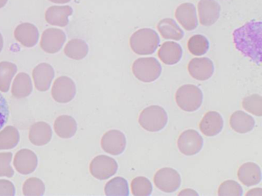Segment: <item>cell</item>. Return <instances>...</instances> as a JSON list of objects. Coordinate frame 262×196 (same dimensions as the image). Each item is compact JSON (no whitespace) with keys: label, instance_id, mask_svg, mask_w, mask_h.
Masks as SVG:
<instances>
[{"label":"cell","instance_id":"1","mask_svg":"<svg viewBox=\"0 0 262 196\" xmlns=\"http://www.w3.org/2000/svg\"><path fill=\"white\" fill-rule=\"evenodd\" d=\"M261 22L251 20L233 33L236 49L254 63L261 64Z\"/></svg>","mask_w":262,"mask_h":196},{"label":"cell","instance_id":"2","mask_svg":"<svg viewBox=\"0 0 262 196\" xmlns=\"http://www.w3.org/2000/svg\"><path fill=\"white\" fill-rule=\"evenodd\" d=\"M132 50L140 56L153 54L160 43V38L157 32L149 28L141 29L133 33L130 38Z\"/></svg>","mask_w":262,"mask_h":196},{"label":"cell","instance_id":"3","mask_svg":"<svg viewBox=\"0 0 262 196\" xmlns=\"http://www.w3.org/2000/svg\"><path fill=\"white\" fill-rule=\"evenodd\" d=\"M168 114L162 107L151 105L144 108L139 115V122L142 128L151 133H157L166 126Z\"/></svg>","mask_w":262,"mask_h":196},{"label":"cell","instance_id":"4","mask_svg":"<svg viewBox=\"0 0 262 196\" xmlns=\"http://www.w3.org/2000/svg\"><path fill=\"white\" fill-rule=\"evenodd\" d=\"M176 101L181 110L192 113L202 106L203 93L196 85L186 84L179 87L176 92Z\"/></svg>","mask_w":262,"mask_h":196},{"label":"cell","instance_id":"5","mask_svg":"<svg viewBox=\"0 0 262 196\" xmlns=\"http://www.w3.org/2000/svg\"><path fill=\"white\" fill-rule=\"evenodd\" d=\"M162 66L154 57L139 58L133 64V75L145 83L154 82L162 74Z\"/></svg>","mask_w":262,"mask_h":196},{"label":"cell","instance_id":"6","mask_svg":"<svg viewBox=\"0 0 262 196\" xmlns=\"http://www.w3.org/2000/svg\"><path fill=\"white\" fill-rule=\"evenodd\" d=\"M119 165L113 158L107 156H98L90 163V173L99 180H105L115 176Z\"/></svg>","mask_w":262,"mask_h":196},{"label":"cell","instance_id":"7","mask_svg":"<svg viewBox=\"0 0 262 196\" xmlns=\"http://www.w3.org/2000/svg\"><path fill=\"white\" fill-rule=\"evenodd\" d=\"M182 182L180 174L174 168H162L155 174L154 183L161 191L171 193L179 189Z\"/></svg>","mask_w":262,"mask_h":196},{"label":"cell","instance_id":"8","mask_svg":"<svg viewBox=\"0 0 262 196\" xmlns=\"http://www.w3.org/2000/svg\"><path fill=\"white\" fill-rule=\"evenodd\" d=\"M177 145L182 154L187 156H194L203 147V138L196 130H185L179 136Z\"/></svg>","mask_w":262,"mask_h":196},{"label":"cell","instance_id":"9","mask_svg":"<svg viewBox=\"0 0 262 196\" xmlns=\"http://www.w3.org/2000/svg\"><path fill=\"white\" fill-rule=\"evenodd\" d=\"M76 93V84L71 78L60 76L57 78L52 88L53 99L59 103H68L74 99Z\"/></svg>","mask_w":262,"mask_h":196},{"label":"cell","instance_id":"10","mask_svg":"<svg viewBox=\"0 0 262 196\" xmlns=\"http://www.w3.org/2000/svg\"><path fill=\"white\" fill-rule=\"evenodd\" d=\"M127 140L125 134L119 130L113 129L105 133L101 139L102 149L113 156H119L125 151Z\"/></svg>","mask_w":262,"mask_h":196},{"label":"cell","instance_id":"11","mask_svg":"<svg viewBox=\"0 0 262 196\" xmlns=\"http://www.w3.org/2000/svg\"><path fill=\"white\" fill-rule=\"evenodd\" d=\"M66 40L67 36L62 30L56 28L47 29L41 38V48L46 53L53 54L60 51Z\"/></svg>","mask_w":262,"mask_h":196},{"label":"cell","instance_id":"12","mask_svg":"<svg viewBox=\"0 0 262 196\" xmlns=\"http://www.w3.org/2000/svg\"><path fill=\"white\" fill-rule=\"evenodd\" d=\"M198 11L200 24L210 27L219 19L221 7L215 0H200L198 4Z\"/></svg>","mask_w":262,"mask_h":196},{"label":"cell","instance_id":"13","mask_svg":"<svg viewBox=\"0 0 262 196\" xmlns=\"http://www.w3.org/2000/svg\"><path fill=\"white\" fill-rule=\"evenodd\" d=\"M188 70L191 77L194 79L206 81L213 76L214 63L208 58H194L188 63Z\"/></svg>","mask_w":262,"mask_h":196},{"label":"cell","instance_id":"14","mask_svg":"<svg viewBox=\"0 0 262 196\" xmlns=\"http://www.w3.org/2000/svg\"><path fill=\"white\" fill-rule=\"evenodd\" d=\"M176 18L186 31H192L199 25L196 8L190 3L181 4L176 9Z\"/></svg>","mask_w":262,"mask_h":196},{"label":"cell","instance_id":"15","mask_svg":"<svg viewBox=\"0 0 262 196\" xmlns=\"http://www.w3.org/2000/svg\"><path fill=\"white\" fill-rule=\"evenodd\" d=\"M13 164L18 172L22 175L30 174L37 167V156L30 149L19 150L15 156Z\"/></svg>","mask_w":262,"mask_h":196},{"label":"cell","instance_id":"16","mask_svg":"<svg viewBox=\"0 0 262 196\" xmlns=\"http://www.w3.org/2000/svg\"><path fill=\"white\" fill-rule=\"evenodd\" d=\"M223 118L220 113L215 111L205 113L199 124L201 132L208 137H213L219 135L223 129Z\"/></svg>","mask_w":262,"mask_h":196},{"label":"cell","instance_id":"17","mask_svg":"<svg viewBox=\"0 0 262 196\" xmlns=\"http://www.w3.org/2000/svg\"><path fill=\"white\" fill-rule=\"evenodd\" d=\"M54 76V69L50 64L41 63L35 67L33 71V79L36 90L40 92L50 90Z\"/></svg>","mask_w":262,"mask_h":196},{"label":"cell","instance_id":"18","mask_svg":"<svg viewBox=\"0 0 262 196\" xmlns=\"http://www.w3.org/2000/svg\"><path fill=\"white\" fill-rule=\"evenodd\" d=\"M14 36L16 40L23 46L31 48L37 44L39 33L36 26L29 23H24L16 27Z\"/></svg>","mask_w":262,"mask_h":196},{"label":"cell","instance_id":"19","mask_svg":"<svg viewBox=\"0 0 262 196\" xmlns=\"http://www.w3.org/2000/svg\"><path fill=\"white\" fill-rule=\"evenodd\" d=\"M237 178L245 186H253L260 183L261 181V170L257 164L246 162L239 168Z\"/></svg>","mask_w":262,"mask_h":196},{"label":"cell","instance_id":"20","mask_svg":"<svg viewBox=\"0 0 262 196\" xmlns=\"http://www.w3.org/2000/svg\"><path fill=\"white\" fill-rule=\"evenodd\" d=\"M73 13V8L69 6L50 7L46 12V20L52 26L65 27L68 25L69 17Z\"/></svg>","mask_w":262,"mask_h":196},{"label":"cell","instance_id":"21","mask_svg":"<svg viewBox=\"0 0 262 196\" xmlns=\"http://www.w3.org/2000/svg\"><path fill=\"white\" fill-rule=\"evenodd\" d=\"M52 136L51 127L47 122H36L30 127L29 138L33 145L38 146L47 145L51 140Z\"/></svg>","mask_w":262,"mask_h":196},{"label":"cell","instance_id":"22","mask_svg":"<svg viewBox=\"0 0 262 196\" xmlns=\"http://www.w3.org/2000/svg\"><path fill=\"white\" fill-rule=\"evenodd\" d=\"M160 60L165 65L177 64L182 57V49L179 43L174 42H165L161 46L158 53Z\"/></svg>","mask_w":262,"mask_h":196},{"label":"cell","instance_id":"23","mask_svg":"<svg viewBox=\"0 0 262 196\" xmlns=\"http://www.w3.org/2000/svg\"><path fill=\"white\" fill-rule=\"evenodd\" d=\"M229 123L230 126L236 133L245 134L252 131L255 125V121L248 113L243 111H236L231 115Z\"/></svg>","mask_w":262,"mask_h":196},{"label":"cell","instance_id":"24","mask_svg":"<svg viewBox=\"0 0 262 196\" xmlns=\"http://www.w3.org/2000/svg\"><path fill=\"white\" fill-rule=\"evenodd\" d=\"M54 129L59 137L70 139L77 131V123L74 118L63 115L59 116L55 121Z\"/></svg>","mask_w":262,"mask_h":196},{"label":"cell","instance_id":"25","mask_svg":"<svg viewBox=\"0 0 262 196\" xmlns=\"http://www.w3.org/2000/svg\"><path fill=\"white\" fill-rule=\"evenodd\" d=\"M33 92V84L30 76L25 73H20L16 76L12 87V94L16 99L28 97Z\"/></svg>","mask_w":262,"mask_h":196},{"label":"cell","instance_id":"26","mask_svg":"<svg viewBox=\"0 0 262 196\" xmlns=\"http://www.w3.org/2000/svg\"><path fill=\"white\" fill-rule=\"evenodd\" d=\"M157 27L159 33L165 39L180 41L185 35L183 30L172 19H162L158 24Z\"/></svg>","mask_w":262,"mask_h":196},{"label":"cell","instance_id":"27","mask_svg":"<svg viewBox=\"0 0 262 196\" xmlns=\"http://www.w3.org/2000/svg\"><path fill=\"white\" fill-rule=\"evenodd\" d=\"M64 53L70 59L81 60L88 55L89 47L86 42L82 39H72L66 46Z\"/></svg>","mask_w":262,"mask_h":196},{"label":"cell","instance_id":"28","mask_svg":"<svg viewBox=\"0 0 262 196\" xmlns=\"http://www.w3.org/2000/svg\"><path fill=\"white\" fill-rule=\"evenodd\" d=\"M105 194L108 196L129 195L128 182L124 178L117 176L107 182L105 186Z\"/></svg>","mask_w":262,"mask_h":196},{"label":"cell","instance_id":"29","mask_svg":"<svg viewBox=\"0 0 262 196\" xmlns=\"http://www.w3.org/2000/svg\"><path fill=\"white\" fill-rule=\"evenodd\" d=\"M16 73L17 67L13 62H0V91L3 93L9 91L11 81Z\"/></svg>","mask_w":262,"mask_h":196},{"label":"cell","instance_id":"30","mask_svg":"<svg viewBox=\"0 0 262 196\" xmlns=\"http://www.w3.org/2000/svg\"><path fill=\"white\" fill-rule=\"evenodd\" d=\"M19 131L13 126H7L0 132V150L11 149L19 142Z\"/></svg>","mask_w":262,"mask_h":196},{"label":"cell","instance_id":"31","mask_svg":"<svg viewBox=\"0 0 262 196\" xmlns=\"http://www.w3.org/2000/svg\"><path fill=\"white\" fill-rule=\"evenodd\" d=\"M209 42L202 35H194L188 42V49L193 56H203L209 50Z\"/></svg>","mask_w":262,"mask_h":196},{"label":"cell","instance_id":"32","mask_svg":"<svg viewBox=\"0 0 262 196\" xmlns=\"http://www.w3.org/2000/svg\"><path fill=\"white\" fill-rule=\"evenodd\" d=\"M132 193L135 196H148L152 192V185L144 176L135 178L131 182Z\"/></svg>","mask_w":262,"mask_h":196},{"label":"cell","instance_id":"33","mask_svg":"<svg viewBox=\"0 0 262 196\" xmlns=\"http://www.w3.org/2000/svg\"><path fill=\"white\" fill-rule=\"evenodd\" d=\"M244 110L254 116H262V97L260 95L253 94L247 96L242 101Z\"/></svg>","mask_w":262,"mask_h":196},{"label":"cell","instance_id":"34","mask_svg":"<svg viewBox=\"0 0 262 196\" xmlns=\"http://www.w3.org/2000/svg\"><path fill=\"white\" fill-rule=\"evenodd\" d=\"M24 195H42L45 193V185L37 178H30L26 181L23 188Z\"/></svg>","mask_w":262,"mask_h":196},{"label":"cell","instance_id":"35","mask_svg":"<svg viewBox=\"0 0 262 196\" xmlns=\"http://www.w3.org/2000/svg\"><path fill=\"white\" fill-rule=\"evenodd\" d=\"M217 194L220 196H241L243 194V189L235 181L227 180L221 184Z\"/></svg>","mask_w":262,"mask_h":196},{"label":"cell","instance_id":"36","mask_svg":"<svg viewBox=\"0 0 262 196\" xmlns=\"http://www.w3.org/2000/svg\"><path fill=\"white\" fill-rule=\"evenodd\" d=\"M13 155L11 153H0V177L12 178L14 176V171L11 163Z\"/></svg>","mask_w":262,"mask_h":196},{"label":"cell","instance_id":"37","mask_svg":"<svg viewBox=\"0 0 262 196\" xmlns=\"http://www.w3.org/2000/svg\"><path fill=\"white\" fill-rule=\"evenodd\" d=\"M10 118V108L6 98L0 93V130L2 129L8 122Z\"/></svg>","mask_w":262,"mask_h":196},{"label":"cell","instance_id":"38","mask_svg":"<svg viewBox=\"0 0 262 196\" xmlns=\"http://www.w3.org/2000/svg\"><path fill=\"white\" fill-rule=\"evenodd\" d=\"M16 188L10 181L0 180V195H15Z\"/></svg>","mask_w":262,"mask_h":196},{"label":"cell","instance_id":"39","mask_svg":"<svg viewBox=\"0 0 262 196\" xmlns=\"http://www.w3.org/2000/svg\"><path fill=\"white\" fill-rule=\"evenodd\" d=\"M179 195H199L197 191H194V190L191 189V188H185V189L182 190L181 191V192L179 193Z\"/></svg>","mask_w":262,"mask_h":196},{"label":"cell","instance_id":"40","mask_svg":"<svg viewBox=\"0 0 262 196\" xmlns=\"http://www.w3.org/2000/svg\"><path fill=\"white\" fill-rule=\"evenodd\" d=\"M262 189L261 188H254V189H251V191H248L247 193V195H261Z\"/></svg>","mask_w":262,"mask_h":196},{"label":"cell","instance_id":"41","mask_svg":"<svg viewBox=\"0 0 262 196\" xmlns=\"http://www.w3.org/2000/svg\"><path fill=\"white\" fill-rule=\"evenodd\" d=\"M50 2L54 3V4H63L70 2L71 0H50Z\"/></svg>","mask_w":262,"mask_h":196},{"label":"cell","instance_id":"42","mask_svg":"<svg viewBox=\"0 0 262 196\" xmlns=\"http://www.w3.org/2000/svg\"><path fill=\"white\" fill-rule=\"evenodd\" d=\"M4 38H3L2 34L0 33V53L3 50V48H4Z\"/></svg>","mask_w":262,"mask_h":196},{"label":"cell","instance_id":"43","mask_svg":"<svg viewBox=\"0 0 262 196\" xmlns=\"http://www.w3.org/2000/svg\"><path fill=\"white\" fill-rule=\"evenodd\" d=\"M8 0H0V9L5 7L7 5Z\"/></svg>","mask_w":262,"mask_h":196}]
</instances>
